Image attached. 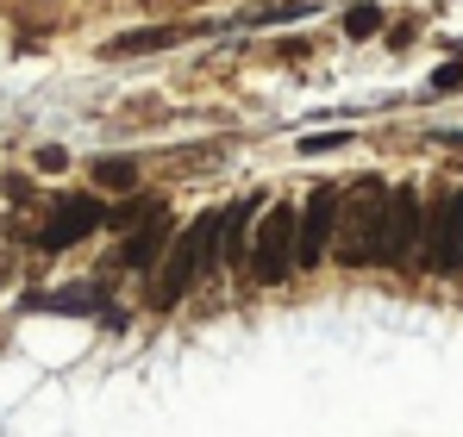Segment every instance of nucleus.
<instances>
[{"label": "nucleus", "mask_w": 463, "mask_h": 437, "mask_svg": "<svg viewBox=\"0 0 463 437\" xmlns=\"http://www.w3.org/2000/svg\"><path fill=\"white\" fill-rule=\"evenodd\" d=\"M213 256H220V213H201L188 231L169 237L163 275H156V288H151V306H182V293L201 282V269H207Z\"/></svg>", "instance_id": "nucleus-1"}, {"label": "nucleus", "mask_w": 463, "mask_h": 437, "mask_svg": "<svg viewBox=\"0 0 463 437\" xmlns=\"http://www.w3.org/2000/svg\"><path fill=\"white\" fill-rule=\"evenodd\" d=\"M244 269L257 275V288H276L295 275V207H269L257 218V237L244 244Z\"/></svg>", "instance_id": "nucleus-2"}, {"label": "nucleus", "mask_w": 463, "mask_h": 437, "mask_svg": "<svg viewBox=\"0 0 463 437\" xmlns=\"http://www.w3.org/2000/svg\"><path fill=\"white\" fill-rule=\"evenodd\" d=\"M420 263L432 275H458L463 269V194H439L426 207V225H420Z\"/></svg>", "instance_id": "nucleus-3"}, {"label": "nucleus", "mask_w": 463, "mask_h": 437, "mask_svg": "<svg viewBox=\"0 0 463 437\" xmlns=\"http://www.w3.org/2000/svg\"><path fill=\"white\" fill-rule=\"evenodd\" d=\"M420 225H426V207L413 188H388L383 200V237H376V263H407L420 250Z\"/></svg>", "instance_id": "nucleus-4"}, {"label": "nucleus", "mask_w": 463, "mask_h": 437, "mask_svg": "<svg viewBox=\"0 0 463 437\" xmlns=\"http://www.w3.org/2000/svg\"><path fill=\"white\" fill-rule=\"evenodd\" d=\"M383 200H388V188L364 181V188H357V200H351V207H338V218H345V263H351V269H357V263H376Z\"/></svg>", "instance_id": "nucleus-5"}, {"label": "nucleus", "mask_w": 463, "mask_h": 437, "mask_svg": "<svg viewBox=\"0 0 463 437\" xmlns=\"http://www.w3.org/2000/svg\"><path fill=\"white\" fill-rule=\"evenodd\" d=\"M338 231V188H313L307 207L295 213V269H313L326 263V244Z\"/></svg>", "instance_id": "nucleus-6"}, {"label": "nucleus", "mask_w": 463, "mask_h": 437, "mask_svg": "<svg viewBox=\"0 0 463 437\" xmlns=\"http://www.w3.org/2000/svg\"><path fill=\"white\" fill-rule=\"evenodd\" d=\"M100 218H107V207H94L88 194H70V200H57V207H51V218H44V237H38V244L57 256V250L81 244V237L100 225Z\"/></svg>", "instance_id": "nucleus-7"}, {"label": "nucleus", "mask_w": 463, "mask_h": 437, "mask_svg": "<svg viewBox=\"0 0 463 437\" xmlns=\"http://www.w3.org/2000/svg\"><path fill=\"white\" fill-rule=\"evenodd\" d=\"M163 250H169V213H163V207H151V213L138 218V231L126 237L119 263H126V269H151V263L163 256Z\"/></svg>", "instance_id": "nucleus-8"}, {"label": "nucleus", "mask_w": 463, "mask_h": 437, "mask_svg": "<svg viewBox=\"0 0 463 437\" xmlns=\"http://www.w3.org/2000/svg\"><path fill=\"white\" fill-rule=\"evenodd\" d=\"M250 218H257V200H232L226 213H220V250H226V263L244 269V244H250Z\"/></svg>", "instance_id": "nucleus-9"}, {"label": "nucleus", "mask_w": 463, "mask_h": 437, "mask_svg": "<svg viewBox=\"0 0 463 437\" xmlns=\"http://www.w3.org/2000/svg\"><path fill=\"white\" fill-rule=\"evenodd\" d=\"M94 306H107V300H100V293H76V288L32 293V300H25V312H63V319H76V312H94Z\"/></svg>", "instance_id": "nucleus-10"}, {"label": "nucleus", "mask_w": 463, "mask_h": 437, "mask_svg": "<svg viewBox=\"0 0 463 437\" xmlns=\"http://www.w3.org/2000/svg\"><path fill=\"white\" fill-rule=\"evenodd\" d=\"M163 44H175V32H169V25H145V32H126V38H113V44H107V57H132V51H163Z\"/></svg>", "instance_id": "nucleus-11"}, {"label": "nucleus", "mask_w": 463, "mask_h": 437, "mask_svg": "<svg viewBox=\"0 0 463 437\" xmlns=\"http://www.w3.org/2000/svg\"><path fill=\"white\" fill-rule=\"evenodd\" d=\"M94 181H100L107 194H132V188H138V169H132L126 156H100V163H94Z\"/></svg>", "instance_id": "nucleus-12"}, {"label": "nucleus", "mask_w": 463, "mask_h": 437, "mask_svg": "<svg viewBox=\"0 0 463 437\" xmlns=\"http://www.w3.org/2000/svg\"><path fill=\"white\" fill-rule=\"evenodd\" d=\"M376 32H383V6H370V0L345 6V38H376Z\"/></svg>", "instance_id": "nucleus-13"}, {"label": "nucleus", "mask_w": 463, "mask_h": 437, "mask_svg": "<svg viewBox=\"0 0 463 437\" xmlns=\"http://www.w3.org/2000/svg\"><path fill=\"white\" fill-rule=\"evenodd\" d=\"M351 144V132H313V138H301V156H326V150H345Z\"/></svg>", "instance_id": "nucleus-14"}, {"label": "nucleus", "mask_w": 463, "mask_h": 437, "mask_svg": "<svg viewBox=\"0 0 463 437\" xmlns=\"http://www.w3.org/2000/svg\"><path fill=\"white\" fill-rule=\"evenodd\" d=\"M313 6H301V0H288V6H269V13H257V25H288V19H307Z\"/></svg>", "instance_id": "nucleus-15"}, {"label": "nucleus", "mask_w": 463, "mask_h": 437, "mask_svg": "<svg viewBox=\"0 0 463 437\" xmlns=\"http://www.w3.org/2000/svg\"><path fill=\"white\" fill-rule=\"evenodd\" d=\"M145 213H151V200H126V207H107V218H113V225H138Z\"/></svg>", "instance_id": "nucleus-16"}, {"label": "nucleus", "mask_w": 463, "mask_h": 437, "mask_svg": "<svg viewBox=\"0 0 463 437\" xmlns=\"http://www.w3.org/2000/svg\"><path fill=\"white\" fill-rule=\"evenodd\" d=\"M432 88H439V94L463 88V63H439V70H432Z\"/></svg>", "instance_id": "nucleus-17"}]
</instances>
